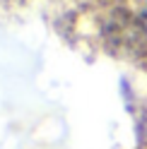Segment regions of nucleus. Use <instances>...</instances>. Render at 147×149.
I'll return each instance as SVG.
<instances>
[]
</instances>
